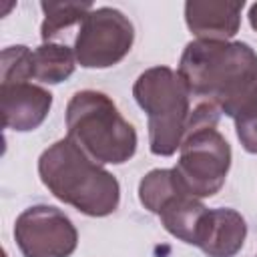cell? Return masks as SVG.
I'll list each match as a JSON object with an SVG mask.
<instances>
[{
  "label": "cell",
  "instance_id": "cell-8",
  "mask_svg": "<svg viewBox=\"0 0 257 257\" xmlns=\"http://www.w3.org/2000/svg\"><path fill=\"white\" fill-rule=\"evenodd\" d=\"M0 108L4 128L28 133L46 120L52 108V94L32 82L0 84Z\"/></svg>",
  "mask_w": 257,
  "mask_h": 257
},
{
  "label": "cell",
  "instance_id": "cell-10",
  "mask_svg": "<svg viewBox=\"0 0 257 257\" xmlns=\"http://www.w3.org/2000/svg\"><path fill=\"white\" fill-rule=\"evenodd\" d=\"M247 237L243 215L231 207L209 209L201 225L197 245L207 257H235Z\"/></svg>",
  "mask_w": 257,
  "mask_h": 257
},
{
  "label": "cell",
  "instance_id": "cell-2",
  "mask_svg": "<svg viewBox=\"0 0 257 257\" xmlns=\"http://www.w3.org/2000/svg\"><path fill=\"white\" fill-rule=\"evenodd\" d=\"M38 177L58 201L82 215L106 217L118 209L120 185L116 177L92 161L68 137L42 151Z\"/></svg>",
  "mask_w": 257,
  "mask_h": 257
},
{
  "label": "cell",
  "instance_id": "cell-17",
  "mask_svg": "<svg viewBox=\"0 0 257 257\" xmlns=\"http://www.w3.org/2000/svg\"><path fill=\"white\" fill-rule=\"evenodd\" d=\"M249 24H251V28L257 32V2L251 4V8H249Z\"/></svg>",
  "mask_w": 257,
  "mask_h": 257
},
{
  "label": "cell",
  "instance_id": "cell-7",
  "mask_svg": "<svg viewBox=\"0 0 257 257\" xmlns=\"http://www.w3.org/2000/svg\"><path fill=\"white\" fill-rule=\"evenodd\" d=\"M14 239L24 257H70L78 231L58 207L32 205L16 217Z\"/></svg>",
  "mask_w": 257,
  "mask_h": 257
},
{
  "label": "cell",
  "instance_id": "cell-13",
  "mask_svg": "<svg viewBox=\"0 0 257 257\" xmlns=\"http://www.w3.org/2000/svg\"><path fill=\"white\" fill-rule=\"evenodd\" d=\"M185 193L189 191L185 189L175 169H153L139 183V201L147 211L155 215H159L167 203Z\"/></svg>",
  "mask_w": 257,
  "mask_h": 257
},
{
  "label": "cell",
  "instance_id": "cell-6",
  "mask_svg": "<svg viewBox=\"0 0 257 257\" xmlns=\"http://www.w3.org/2000/svg\"><path fill=\"white\" fill-rule=\"evenodd\" d=\"M135 26L120 10L110 6L92 8L78 24L74 56L82 68H110L133 48Z\"/></svg>",
  "mask_w": 257,
  "mask_h": 257
},
{
  "label": "cell",
  "instance_id": "cell-12",
  "mask_svg": "<svg viewBox=\"0 0 257 257\" xmlns=\"http://www.w3.org/2000/svg\"><path fill=\"white\" fill-rule=\"evenodd\" d=\"M74 50L60 42H42L32 50V78L44 84H60L76 68Z\"/></svg>",
  "mask_w": 257,
  "mask_h": 257
},
{
  "label": "cell",
  "instance_id": "cell-9",
  "mask_svg": "<svg viewBox=\"0 0 257 257\" xmlns=\"http://www.w3.org/2000/svg\"><path fill=\"white\" fill-rule=\"evenodd\" d=\"M243 6V0H189L185 2V22L199 40H229L241 26Z\"/></svg>",
  "mask_w": 257,
  "mask_h": 257
},
{
  "label": "cell",
  "instance_id": "cell-3",
  "mask_svg": "<svg viewBox=\"0 0 257 257\" xmlns=\"http://www.w3.org/2000/svg\"><path fill=\"white\" fill-rule=\"evenodd\" d=\"M68 139L98 165H122L137 153V131L100 90H78L66 104Z\"/></svg>",
  "mask_w": 257,
  "mask_h": 257
},
{
  "label": "cell",
  "instance_id": "cell-16",
  "mask_svg": "<svg viewBox=\"0 0 257 257\" xmlns=\"http://www.w3.org/2000/svg\"><path fill=\"white\" fill-rule=\"evenodd\" d=\"M32 80V50L24 44L6 46L0 62V84Z\"/></svg>",
  "mask_w": 257,
  "mask_h": 257
},
{
  "label": "cell",
  "instance_id": "cell-14",
  "mask_svg": "<svg viewBox=\"0 0 257 257\" xmlns=\"http://www.w3.org/2000/svg\"><path fill=\"white\" fill-rule=\"evenodd\" d=\"M40 8L44 12L40 38L42 42H54L64 30L80 24L94 6L90 2H40Z\"/></svg>",
  "mask_w": 257,
  "mask_h": 257
},
{
  "label": "cell",
  "instance_id": "cell-15",
  "mask_svg": "<svg viewBox=\"0 0 257 257\" xmlns=\"http://www.w3.org/2000/svg\"><path fill=\"white\" fill-rule=\"evenodd\" d=\"M235 120V133L247 153L257 155V84L229 114Z\"/></svg>",
  "mask_w": 257,
  "mask_h": 257
},
{
  "label": "cell",
  "instance_id": "cell-1",
  "mask_svg": "<svg viewBox=\"0 0 257 257\" xmlns=\"http://www.w3.org/2000/svg\"><path fill=\"white\" fill-rule=\"evenodd\" d=\"M177 72L193 96L217 104L229 116L257 84V52L241 40L195 38L185 46Z\"/></svg>",
  "mask_w": 257,
  "mask_h": 257
},
{
  "label": "cell",
  "instance_id": "cell-5",
  "mask_svg": "<svg viewBox=\"0 0 257 257\" xmlns=\"http://www.w3.org/2000/svg\"><path fill=\"white\" fill-rule=\"evenodd\" d=\"M173 169L193 197H213L225 185L231 169V147L215 124L191 126L185 133L179 161Z\"/></svg>",
  "mask_w": 257,
  "mask_h": 257
},
{
  "label": "cell",
  "instance_id": "cell-4",
  "mask_svg": "<svg viewBox=\"0 0 257 257\" xmlns=\"http://www.w3.org/2000/svg\"><path fill=\"white\" fill-rule=\"evenodd\" d=\"M133 96L149 118V149L171 157L181 149L191 116V90L169 66H151L133 84Z\"/></svg>",
  "mask_w": 257,
  "mask_h": 257
},
{
  "label": "cell",
  "instance_id": "cell-11",
  "mask_svg": "<svg viewBox=\"0 0 257 257\" xmlns=\"http://www.w3.org/2000/svg\"><path fill=\"white\" fill-rule=\"evenodd\" d=\"M207 207L201 203V199L185 193L173 199L165 205V209L157 215L161 219V225L179 241L187 245H197V237L201 231V225L207 215Z\"/></svg>",
  "mask_w": 257,
  "mask_h": 257
}]
</instances>
